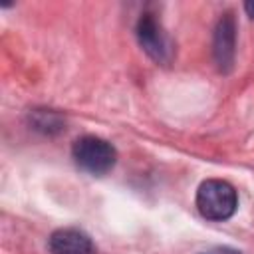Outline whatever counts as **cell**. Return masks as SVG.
I'll use <instances>...</instances> for the list:
<instances>
[{
	"label": "cell",
	"mask_w": 254,
	"mask_h": 254,
	"mask_svg": "<svg viewBox=\"0 0 254 254\" xmlns=\"http://www.w3.org/2000/svg\"><path fill=\"white\" fill-rule=\"evenodd\" d=\"M238 206V194L234 187L220 179H208L200 183L196 190V208L206 220H228Z\"/></svg>",
	"instance_id": "6da1fadb"
},
{
	"label": "cell",
	"mask_w": 254,
	"mask_h": 254,
	"mask_svg": "<svg viewBox=\"0 0 254 254\" xmlns=\"http://www.w3.org/2000/svg\"><path fill=\"white\" fill-rule=\"evenodd\" d=\"M71 155L75 165L89 175H105L115 167L117 161L115 147L95 135L79 137L71 147Z\"/></svg>",
	"instance_id": "7a4b0ae2"
},
{
	"label": "cell",
	"mask_w": 254,
	"mask_h": 254,
	"mask_svg": "<svg viewBox=\"0 0 254 254\" xmlns=\"http://www.w3.org/2000/svg\"><path fill=\"white\" fill-rule=\"evenodd\" d=\"M137 40L141 48L159 64H167L171 60V44L167 34L163 32L161 22L151 14L145 12L141 14L137 22Z\"/></svg>",
	"instance_id": "3957f363"
},
{
	"label": "cell",
	"mask_w": 254,
	"mask_h": 254,
	"mask_svg": "<svg viewBox=\"0 0 254 254\" xmlns=\"http://www.w3.org/2000/svg\"><path fill=\"white\" fill-rule=\"evenodd\" d=\"M212 52L216 65L222 73L230 71L232 62H234V46H236V22L232 12H224L214 28V42H212Z\"/></svg>",
	"instance_id": "277c9868"
},
{
	"label": "cell",
	"mask_w": 254,
	"mask_h": 254,
	"mask_svg": "<svg viewBox=\"0 0 254 254\" xmlns=\"http://www.w3.org/2000/svg\"><path fill=\"white\" fill-rule=\"evenodd\" d=\"M50 254H95L91 238L77 228H60L50 236Z\"/></svg>",
	"instance_id": "5b68a950"
},
{
	"label": "cell",
	"mask_w": 254,
	"mask_h": 254,
	"mask_svg": "<svg viewBox=\"0 0 254 254\" xmlns=\"http://www.w3.org/2000/svg\"><path fill=\"white\" fill-rule=\"evenodd\" d=\"M200 254H242L234 248H228V246H216V248H210L206 252H200Z\"/></svg>",
	"instance_id": "8992f818"
},
{
	"label": "cell",
	"mask_w": 254,
	"mask_h": 254,
	"mask_svg": "<svg viewBox=\"0 0 254 254\" xmlns=\"http://www.w3.org/2000/svg\"><path fill=\"white\" fill-rule=\"evenodd\" d=\"M244 10H246V14H248V16L254 20V0L246 2V4H244Z\"/></svg>",
	"instance_id": "52a82bcc"
}]
</instances>
